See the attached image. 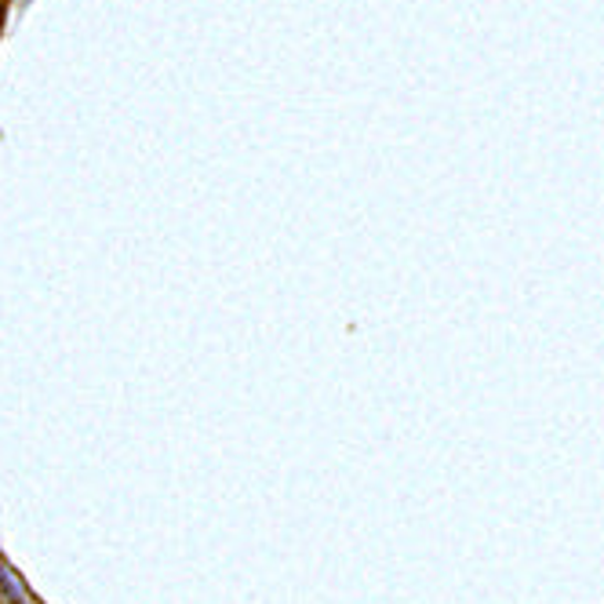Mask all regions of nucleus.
I'll list each match as a JSON object with an SVG mask.
<instances>
[]
</instances>
